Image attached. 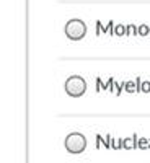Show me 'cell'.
Returning a JSON list of instances; mask_svg holds the SVG:
<instances>
[{"label":"cell","mask_w":150,"mask_h":163,"mask_svg":"<svg viewBox=\"0 0 150 163\" xmlns=\"http://www.w3.org/2000/svg\"><path fill=\"white\" fill-rule=\"evenodd\" d=\"M114 34H116V36H124L126 34V26L124 25H114Z\"/></svg>","instance_id":"obj_6"},{"label":"cell","mask_w":150,"mask_h":163,"mask_svg":"<svg viewBox=\"0 0 150 163\" xmlns=\"http://www.w3.org/2000/svg\"><path fill=\"white\" fill-rule=\"evenodd\" d=\"M64 145H65L67 152L70 153H82L85 150V147H87V139L80 132H72L65 137Z\"/></svg>","instance_id":"obj_3"},{"label":"cell","mask_w":150,"mask_h":163,"mask_svg":"<svg viewBox=\"0 0 150 163\" xmlns=\"http://www.w3.org/2000/svg\"><path fill=\"white\" fill-rule=\"evenodd\" d=\"M148 148H150V140H148Z\"/></svg>","instance_id":"obj_13"},{"label":"cell","mask_w":150,"mask_h":163,"mask_svg":"<svg viewBox=\"0 0 150 163\" xmlns=\"http://www.w3.org/2000/svg\"><path fill=\"white\" fill-rule=\"evenodd\" d=\"M139 34H140V36H147V34H150V26L140 25L139 26Z\"/></svg>","instance_id":"obj_10"},{"label":"cell","mask_w":150,"mask_h":163,"mask_svg":"<svg viewBox=\"0 0 150 163\" xmlns=\"http://www.w3.org/2000/svg\"><path fill=\"white\" fill-rule=\"evenodd\" d=\"M139 91H142V93H150V82H142L139 83Z\"/></svg>","instance_id":"obj_7"},{"label":"cell","mask_w":150,"mask_h":163,"mask_svg":"<svg viewBox=\"0 0 150 163\" xmlns=\"http://www.w3.org/2000/svg\"><path fill=\"white\" fill-rule=\"evenodd\" d=\"M65 91L69 96L72 98H78L85 95V91H87V82H85L80 75H72L69 77L67 82H65Z\"/></svg>","instance_id":"obj_2"},{"label":"cell","mask_w":150,"mask_h":163,"mask_svg":"<svg viewBox=\"0 0 150 163\" xmlns=\"http://www.w3.org/2000/svg\"><path fill=\"white\" fill-rule=\"evenodd\" d=\"M96 90H98V91H101V90H108V83H104L101 79H99V77L96 79Z\"/></svg>","instance_id":"obj_9"},{"label":"cell","mask_w":150,"mask_h":163,"mask_svg":"<svg viewBox=\"0 0 150 163\" xmlns=\"http://www.w3.org/2000/svg\"><path fill=\"white\" fill-rule=\"evenodd\" d=\"M137 148H148V140L147 139H137Z\"/></svg>","instance_id":"obj_11"},{"label":"cell","mask_w":150,"mask_h":163,"mask_svg":"<svg viewBox=\"0 0 150 163\" xmlns=\"http://www.w3.org/2000/svg\"><path fill=\"white\" fill-rule=\"evenodd\" d=\"M137 136H132V139H124L123 140V148L131 150V148H137Z\"/></svg>","instance_id":"obj_5"},{"label":"cell","mask_w":150,"mask_h":163,"mask_svg":"<svg viewBox=\"0 0 150 163\" xmlns=\"http://www.w3.org/2000/svg\"><path fill=\"white\" fill-rule=\"evenodd\" d=\"M64 31H65V36L72 41H80L85 38V34H87V25L83 23L82 20L78 18H74V20H69L65 28H64Z\"/></svg>","instance_id":"obj_1"},{"label":"cell","mask_w":150,"mask_h":163,"mask_svg":"<svg viewBox=\"0 0 150 163\" xmlns=\"http://www.w3.org/2000/svg\"><path fill=\"white\" fill-rule=\"evenodd\" d=\"M126 34L129 36V34H139V28L134 26V25H127L126 26Z\"/></svg>","instance_id":"obj_8"},{"label":"cell","mask_w":150,"mask_h":163,"mask_svg":"<svg viewBox=\"0 0 150 163\" xmlns=\"http://www.w3.org/2000/svg\"><path fill=\"white\" fill-rule=\"evenodd\" d=\"M139 83H140V79H137L135 82H126L124 88L127 93H139Z\"/></svg>","instance_id":"obj_4"},{"label":"cell","mask_w":150,"mask_h":163,"mask_svg":"<svg viewBox=\"0 0 150 163\" xmlns=\"http://www.w3.org/2000/svg\"><path fill=\"white\" fill-rule=\"evenodd\" d=\"M101 33H108L106 31V26H103L101 21H96V34H101Z\"/></svg>","instance_id":"obj_12"}]
</instances>
